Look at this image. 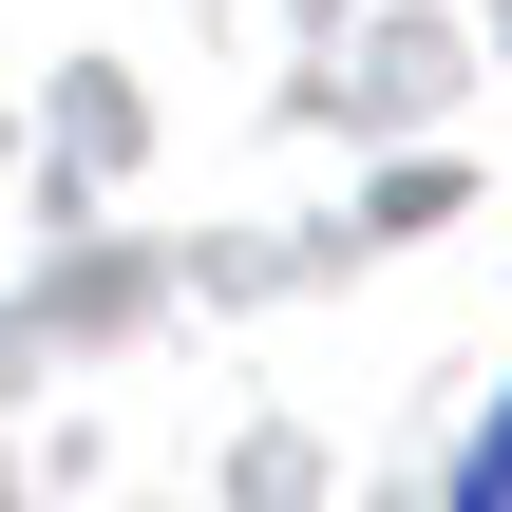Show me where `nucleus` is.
Listing matches in <instances>:
<instances>
[{
  "label": "nucleus",
  "instance_id": "1",
  "mask_svg": "<svg viewBox=\"0 0 512 512\" xmlns=\"http://www.w3.org/2000/svg\"><path fill=\"white\" fill-rule=\"evenodd\" d=\"M456 512H512V380H494V418L456 437Z\"/></svg>",
  "mask_w": 512,
  "mask_h": 512
}]
</instances>
